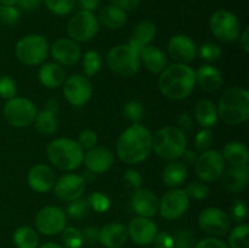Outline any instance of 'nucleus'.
I'll return each instance as SVG.
<instances>
[{"label":"nucleus","mask_w":249,"mask_h":248,"mask_svg":"<svg viewBox=\"0 0 249 248\" xmlns=\"http://www.w3.org/2000/svg\"><path fill=\"white\" fill-rule=\"evenodd\" d=\"M119 159L128 165H136L147 159L152 152V134L140 123H133L119 135L116 143Z\"/></svg>","instance_id":"nucleus-1"},{"label":"nucleus","mask_w":249,"mask_h":248,"mask_svg":"<svg viewBox=\"0 0 249 248\" xmlns=\"http://www.w3.org/2000/svg\"><path fill=\"white\" fill-rule=\"evenodd\" d=\"M158 78V88L165 97L180 101L191 95L196 87V73L186 63L167 66Z\"/></svg>","instance_id":"nucleus-2"},{"label":"nucleus","mask_w":249,"mask_h":248,"mask_svg":"<svg viewBox=\"0 0 249 248\" xmlns=\"http://www.w3.org/2000/svg\"><path fill=\"white\" fill-rule=\"evenodd\" d=\"M218 117L230 125L246 123L249 118V92L240 87L229 88L219 99Z\"/></svg>","instance_id":"nucleus-3"},{"label":"nucleus","mask_w":249,"mask_h":248,"mask_svg":"<svg viewBox=\"0 0 249 248\" xmlns=\"http://www.w3.org/2000/svg\"><path fill=\"white\" fill-rule=\"evenodd\" d=\"M46 156L55 168L63 172H72L83 164L84 150L73 139L57 138L49 142Z\"/></svg>","instance_id":"nucleus-4"},{"label":"nucleus","mask_w":249,"mask_h":248,"mask_svg":"<svg viewBox=\"0 0 249 248\" xmlns=\"http://www.w3.org/2000/svg\"><path fill=\"white\" fill-rule=\"evenodd\" d=\"M140 46L131 40L121 44L108 51L106 63L109 70L122 77H133L139 72L141 66Z\"/></svg>","instance_id":"nucleus-5"},{"label":"nucleus","mask_w":249,"mask_h":248,"mask_svg":"<svg viewBox=\"0 0 249 248\" xmlns=\"http://www.w3.org/2000/svg\"><path fill=\"white\" fill-rule=\"evenodd\" d=\"M186 145V134L178 126H164L152 136V150L163 159H179Z\"/></svg>","instance_id":"nucleus-6"},{"label":"nucleus","mask_w":249,"mask_h":248,"mask_svg":"<svg viewBox=\"0 0 249 248\" xmlns=\"http://www.w3.org/2000/svg\"><path fill=\"white\" fill-rule=\"evenodd\" d=\"M15 53L26 66L43 65L50 53V44L40 34H29L17 41Z\"/></svg>","instance_id":"nucleus-7"},{"label":"nucleus","mask_w":249,"mask_h":248,"mask_svg":"<svg viewBox=\"0 0 249 248\" xmlns=\"http://www.w3.org/2000/svg\"><path fill=\"white\" fill-rule=\"evenodd\" d=\"M38 109L36 105L26 97H12L7 100L2 114L7 124L14 128H26L34 123Z\"/></svg>","instance_id":"nucleus-8"},{"label":"nucleus","mask_w":249,"mask_h":248,"mask_svg":"<svg viewBox=\"0 0 249 248\" xmlns=\"http://www.w3.org/2000/svg\"><path fill=\"white\" fill-rule=\"evenodd\" d=\"M100 29L99 18L94 12L80 10L67 23V33L74 41H89L96 36Z\"/></svg>","instance_id":"nucleus-9"},{"label":"nucleus","mask_w":249,"mask_h":248,"mask_svg":"<svg viewBox=\"0 0 249 248\" xmlns=\"http://www.w3.org/2000/svg\"><path fill=\"white\" fill-rule=\"evenodd\" d=\"M195 172L203 182H214L219 180L225 172V160L218 150H209L201 152L195 162Z\"/></svg>","instance_id":"nucleus-10"},{"label":"nucleus","mask_w":249,"mask_h":248,"mask_svg":"<svg viewBox=\"0 0 249 248\" xmlns=\"http://www.w3.org/2000/svg\"><path fill=\"white\" fill-rule=\"evenodd\" d=\"M209 28L219 40L230 43L238 39L241 33V23L237 16L229 10H218L209 21Z\"/></svg>","instance_id":"nucleus-11"},{"label":"nucleus","mask_w":249,"mask_h":248,"mask_svg":"<svg viewBox=\"0 0 249 248\" xmlns=\"http://www.w3.org/2000/svg\"><path fill=\"white\" fill-rule=\"evenodd\" d=\"M36 232L45 236L58 235L67 226V215L61 207L46 206L36 215Z\"/></svg>","instance_id":"nucleus-12"},{"label":"nucleus","mask_w":249,"mask_h":248,"mask_svg":"<svg viewBox=\"0 0 249 248\" xmlns=\"http://www.w3.org/2000/svg\"><path fill=\"white\" fill-rule=\"evenodd\" d=\"M198 225L207 235L221 237L231 230V218L223 209L209 207L199 213Z\"/></svg>","instance_id":"nucleus-13"},{"label":"nucleus","mask_w":249,"mask_h":248,"mask_svg":"<svg viewBox=\"0 0 249 248\" xmlns=\"http://www.w3.org/2000/svg\"><path fill=\"white\" fill-rule=\"evenodd\" d=\"M190 204V197L182 189H172L165 192L160 199L158 212L165 220H175L186 213Z\"/></svg>","instance_id":"nucleus-14"},{"label":"nucleus","mask_w":249,"mask_h":248,"mask_svg":"<svg viewBox=\"0 0 249 248\" xmlns=\"http://www.w3.org/2000/svg\"><path fill=\"white\" fill-rule=\"evenodd\" d=\"M65 99L74 107H82L90 101L92 96V84L83 74H73L66 78L63 83Z\"/></svg>","instance_id":"nucleus-15"},{"label":"nucleus","mask_w":249,"mask_h":248,"mask_svg":"<svg viewBox=\"0 0 249 248\" xmlns=\"http://www.w3.org/2000/svg\"><path fill=\"white\" fill-rule=\"evenodd\" d=\"M87 189V180L83 175L66 174L56 180L53 185V194L63 202H71L80 198Z\"/></svg>","instance_id":"nucleus-16"},{"label":"nucleus","mask_w":249,"mask_h":248,"mask_svg":"<svg viewBox=\"0 0 249 248\" xmlns=\"http://www.w3.org/2000/svg\"><path fill=\"white\" fill-rule=\"evenodd\" d=\"M50 55L62 67H71L79 61L82 51L77 41L71 38H60L50 45Z\"/></svg>","instance_id":"nucleus-17"},{"label":"nucleus","mask_w":249,"mask_h":248,"mask_svg":"<svg viewBox=\"0 0 249 248\" xmlns=\"http://www.w3.org/2000/svg\"><path fill=\"white\" fill-rule=\"evenodd\" d=\"M83 163L88 172L92 174H102L113 167L114 153L106 146H95L84 153Z\"/></svg>","instance_id":"nucleus-18"},{"label":"nucleus","mask_w":249,"mask_h":248,"mask_svg":"<svg viewBox=\"0 0 249 248\" xmlns=\"http://www.w3.org/2000/svg\"><path fill=\"white\" fill-rule=\"evenodd\" d=\"M128 237L139 246H148L153 242L157 235V225L150 218L135 216L126 226Z\"/></svg>","instance_id":"nucleus-19"},{"label":"nucleus","mask_w":249,"mask_h":248,"mask_svg":"<svg viewBox=\"0 0 249 248\" xmlns=\"http://www.w3.org/2000/svg\"><path fill=\"white\" fill-rule=\"evenodd\" d=\"M168 53L177 63H189L197 56V45L190 36L177 34L168 41Z\"/></svg>","instance_id":"nucleus-20"},{"label":"nucleus","mask_w":249,"mask_h":248,"mask_svg":"<svg viewBox=\"0 0 249 248\" xmlns=\"http://www.w3.org/2000/svg\"><path fill=\"white\" fill-rule=\"evenodd\" d=\"M29 187L38 194H45L53 189L56 182V174L48 164H36L27 174Z\"/></svg>","instance_id":"nucleus-21"},{"label":"nucleus","mask_w":249,"mask_h":248,"mask_svg":"<svg viewBox=\"0 0 249 248\" xmlns=\"http://www.w3.org/2000/svg\"><path fill=\"white\" fill-rule=\"evenodd\" d=\"M158 204V197L151 190L143 187L135 190L131 197V208L138 216L152 218L157 214Z\"/></svg>","instance_id":"nucleus-22"},{"label":"nucleus","mask_w":249,"mask_h":248,"mask_svg":"<svg viewBox=\"0 0 249 248\" xmlns=\"http://www.w3.org/2000/svg\"><path fill=\"white\" fill-rule=\"evenodd\" d=\"M128 240L126 226L121 223L106 224L99 230V242L106 248H121Z\"/></svg>","instance_id":"nucleus-23"},{"label":"nucleus","mask_w":249,"mask_h":248,"mask_svg":"<svg viewBox=\"0 0 249 248\" xmlns=\"http://www.w3.org/2000/svg\"><path fill=\"white\" fill-rule=\"evenodd\" d=\"M196 84L207 92H215L223 87V74L216 67L211 65H203L195 71Z\"/></svg>","instance_id":"nucleus-24"},{"label":"nucleus","mask_w":249,"mask_h":248,"mask_svg":"<svg viewBox=\"0 0 249 248\" xmlns=\"http://www.w3.org/2000/svg\"><path fill=\"white\" fill-rule=\"evenodd\" d=\"M223 184L226 191L231 194H240L247 187L249 181V167L240 165L231 167L223 173Z\"/></svg>","instance_id":"nucleus-25"},{"label":"nucleus","mask_w":249,"mask_h":248,"mask_svg":"<svg viewBox=\"0 0 249 248\" xmlns=\"http://www.w3.org/2000/svg\"><path fill=\"white\" fill-rule=\"evenodd\" d=\"M141 62L150 72L160 74L167 68L168 58L160 48L153 45H146L140 50Z\"/></svg>","instance_id":"nucleus-26"},{"label":"nucleus","mask_w":249,"mask_h":248,"mask_svg":"<svg viewBox=\"0 0 249 248\" xmlns=\"http://www.w3.org/2000/svg\"><path fill=\"white\" fill-rule=\"evenodd\" d=\"M39 82L49 89H57L66 80V71L56 62L43 63L38 73Z\"/></svg>","instance_id":"nucleus-27"},{"label":"nucleus","mask_w":249,"mask_h":248,"mask_svg":"<svg viewBox=\"0 0 249 248\" xmlns=\"http://www.w3.org/2000/svg\"><path fill=\"white\" fill-rule=\"evenodd\" d=\"M194 116L197 123L204 129H212L219 119L216 105L208 99H201L196 102Z\"/></svg>","instance_id":"nucleus-28"},{"label":"nucleus","mask_w":249,"mask_h":248,"mask_svg":"<svg viewBox=\"0 0 249 248\" xmlns=\"http://www.w3.org/2000/svg\"><path fill=\"white\" fill-rule=\"evenodd\" d=\"M187 175H189L187 165L181 160L174 159L170 160L163 169L162 180L167 187L178 189L186 181Z\"/></svg>","instance_id":"nucleus-29"},{"label":"nucleus","mask_w":249,"mask_h":248,"mask_svg":"<svg viewBox=\"0 0 249 248\" xmlns=\"http://www.w3.org/2000/svg\"><path fill=\"white\" fill-rule=\"evenodd\" d=\"M223 158L225 162L230 163L231 167H240L248 165L249 152L245 143L240 141H231L228 142L223 148Z\"/></svg>","instance_id":"nucleus-30"},{"label":"nucleus","mask_w":249,"mask_h":248,"mask_svg":"<svg viewBox=\"0 0 249 248\" xmlns=\"http://www.w3.org/2000/svg\"><path fill=\"white\" fill-rule=\"evenodd\" d=\"M126 12L114 5L105 6L100 12L99 22H101L106 28L108 29H119L125 26L126 23Z\"/></svg>","instance_id":"nucleus-31"},{"label":"nucleus","mask_w":249,"mask_h":248,"mask_svg":"<svg viewBox=\"0 0 249 248\" xmlns=\"http://www.w3.org/2000/svg\"><path fill=\"white\" fill-rule=\"evenodd\" d=\"M156 34H157V28L155 23L150 21H142L135 26L130 40L140 48H143L146 45H150L155 40Z\"/></svg>","instance_id":"nucleus-32"},{"label":"nucleus","mask_w":249,"mask_h":248,"mask_svg":"<svg viewBox=\"0 0 249 248\" xmlns=\"http://www.w3.org/2000/svg\"><path fill=\"white\" fill-rule=\"evenodd\" d=\"M14 245L16 248H38L39 235L31 226H19L15 230Z\"/></svg>","instance_id":"nucleus-33"},{"label":"nucleus","mask_w":249,"mask_h":248,"mask_svg":"<svg viewBox=\"0 0 249 248\" xmlns=\"http://www.w3.org/2000/svg\"><path fill=\"white\" fill-rule=\"evenodd\" d=\"M33 124L36 125V131L41 135H53L57 129V118H56V114L46 109H41L36 113Z\"/></svg>","instance_id":"nucleus-34"},{"label":"nucleus","mask_w":249,"mask_h":248,"mask_svg":"<svg viewBox=\"0 0 249 248\" xmlns=\"http://www.w3.org/2000/svg\"><path fill=\"white\" fill-rule=\"evenodd\" d=\"M229 232V248H249V226L247 224H238Z\"/></svg>","instance_id":"nucleus-35"},{"label":"nucleus","mask_w":249,"mask_h":248,"mask_svg":"<svg viewBox=\"0 0 249 248\" xmlns=\"http://www.w3.org/2000/svg\"><path fill=\"white\" fill-rule=\"evenodd\" d=\"M83 71H84L85 77L90 78L96 75L100 72L102 66V58L101 55L97 53L96 50H89L85 53L83 56Z\"/></svg>","instance_id":"nucleus-36"},{"label":"nucleus","mask_w":249,"mask_h":248,"mask_svg":"<svg viewBox=\"0 0 249 248\" xmlns=\"http://www.w3.org/2000/svg\"><path fill=\"white\" fill-rule=\"evenodd\" d=\"M63 247L65 248H82L84 243V236L82 230L74 226H66L61 232Z\"/></svg>","instance_id":"nucleus-37"},{"label":"nucleus","mask_w":249,"mask_h":248,"mask_svg":"<svg viewBox=\"0 0 249 248\" xmlns=\"http://www.w3.org/2000/svg\"><path fill=\"white\" fill-rule=\"evenodd\" d=\"M89 213V206H88L87 199L77 198L74 201H71L68 203L67 209H66V215L67 218L73 219V220H82Z\"/></svg>","instance_id":"nucleus-38"},{"label":"nucleus","mask_w":249,"mask_h":248,"mask_svg":"<svg viewBox=\"0 0 249 248\" xmlns=\"http://www.w3.org/2000/svg\"><path fill=\"white\" fill-rule=\"evenodd\" d=\"M89 208L94 209L96 213H106L111 208V199L102 192H92L87 199Z\"/></svg>","instance_id":"nucleus-39"},{"label":"nucleus","mask_w":249,"mask_h":248,"mask_svg":"<svg viewBox=\"0 0 249 248\" xmlns=\"http://www.w3.org/2000/svg\"><path fill=\"white\" fill-rule=\"evenodd\" d=\"M45 5L50 12L57 16H66L73 11L75 0H45Z\"/></svg>","instance_id":"nucleus-40"},{"label":"nucleus","mask_w":249,"mask_h":248,"mask_svg":"<svg viewBox=\"0 0 249 248\" xmlns=\"http://www.w3.org/2000/svg\"><path fill=\"white\" fill-rule=\"evenodd\" d=\"M187 196L194 199H204L211 194V189L208 185L203 181H191L185 189Z\"/></svg>","instance_id":"nucleus-41"},{"label":"nucleus","mask_w":249,"mask_h":248,"mask_svg":"<svg viewBox=\"0 0 249 248\" xmlns=\"http://www.w3.org/2000/svg\"><path fill=\"white\" fill-rule=\"evenodd\" d=\"M143 106L138 100H130L124 105V114L133 123H140L143 118Z\"/></svg>","instance_id":"nucleus-42"},{"label":"nucleus","mask_w":249,"mask_h":248,"mask_svg":"<svg viewBox=\"0 0 249 248\" xmlns=\"http://www.w3.org/2000/svg\"><path fill=\"white\" fill-rule=\"evenodd\" d=\"M213 133L211 129H202L195 136V147L199 152H204V151L209 150L213 145Z\"/></svg>","instance_id":"nucleus-43"},{"label":"nucleus","mask_w":249,"mask_h":248,"mask_svg":"<svg viewBox=\"0 0 249 248\" xmlns=\"http://www.w3.org/2000/svg\"><path fill=\"white\" fill-rule=\"evenodd\" d=\"M174 248H194L196 238L190 230H179L174 236Z\"/></svg>","instance_id":"nucleus-44"},{"label":"nucleus","mask_w":249,"mask_h":248,"mask_svg":"<svg viewBox=\"0 0 249 248\" xmlns=\"http://www.w3.org/2000/svg\"><path fill=\"white\" fill-rule=\"evenodd\" d=\"M17 87L16 82L9 75L0 77V97L4 100H10L16 96Z\"/></svg>","instance_id":"nucleus-45"},{"label":"nucleus","mask_w":249,"mask_h":248,"mask_svg":"<svg viewBox=\"0 0 249 248\" xmlns=\"http://www.w3.org/2000/svg\"><path fill=\"white\" fill-rule=\"evenodd\" d=\"M221 53L223 51H221L220 46L214 43H204L203 45H201L199 50H197V53H199V56L207 61L218 60L220 58Z\"/></svg>","instance_id":"nucleus-46"},{"label":"nucleus","mask_w":249,"mask_h":248,"mask_svg":"<svg viewBox=\"0 0 249 248\" xmlns=\"http://www.w3.org/2000/svg\"><path fill=\"white\" fill-rule=\"evenodd\" d=\"M19 11L16 6H2L0 7V22L6 26H14L18 22Z\"/></svg>","instance_id":"nucleus-47"},{"label":"nucleus","mask_w":249,"mask_h":248,"mask_svg":"<svg viewBox=\"0 0 249 248\" xmlns=\"http://www.w3.org/2000/svg\"><path fill=\"white\" fill-rule=\"evenodd\" d=\"M97 141H99L97 134L95 133L94 130L87 129V130H83L82 133L79 134L77 142L79 143V146L83 148V150L88 151L90 150V148L95 147V146L97 145Z\"/></svg>","instance_id":"nucleus-48"},{"label":"nucleus","mask_w":249,"mask_h":248,"mask_svg":"<svg viewBox=\"0 0 249 248\" xmlns=\"http://www.w3.org/2000/svg\"><path fill=\"white\" fill-rule=\"evenodd\" d=\"M248 215V207L243 199H237L231 207V218L236 223L242 224L247 219Z\"/></svg>","instance_id":"nucleus-49"},{"label":"nucleus","mask_w":249,"mask_h":248,"mask_svg":"<svg viewBox=\"0 0 249 248\" xmlns=\"http://www.w3.org/2000/svg\"><path fill=\"white\" fill-rule=\"evenodd\" d=\"M194 248H229V246L220 237L209 236V237L202 238L201 241H198Z\"/></svg>","instance_id":"nucleus-50"},{"label":"nucleus","mask_w":249,"mask_h":248,"mask_svg":"<svg viewBox=\"0 0 249 248\" xmlns=\"http://www.w3.org/2000/svg\"><path fill=\"white\" fill-rule=\"evenodd\" d=\"M152 243L155 248H174V237L167 231H162L157 232Z\"/></svg>","instance_id":"nucleus-51"},{"label":"nucleus","mask_w":249,"mask_h":248,"mask_svg":"<svg viewBox=\"0 0 249 248\" xmlns=\"http://www.w3.org/2000/svg\"><path fill=\"white\" fill-rule=\"evenodd\" d=\"M124 181H125V184L129 187H131L134 190H138L142 186V177L135 169L126 170L125 174H124Z\"/></svg>","instance_id":"nucleus-52"},{"label":"nucleus","mask_w":249,"mask_h":248,"mask_svg":"<svg viewBox=\"0 0 249 248\" xmlns=\"http://www.w3.org/2000/svg\"><path fill=\"white\" fill-rule=\"evenodd\" d=\"M112 2V5L119 7L123 11H131V10L136 9L140 2V0H109Z\"/></svg>","instance_id":"nucleus-53"},{"label":"nucleus","mask_w":249,"mask_h":248,"mask_svg":"<svg viewBox=\"0 0 249 248\" xmlns=\"http://www.w3.org/2000/svg\"><path fill=\"white\" fill-rule=\"evenodd\" d=\"M83 236H84V241L88 242H99V229L95 226H88L82 231Z\"/></svg>","instance_id":"nucleus-54"},{"label":"nucleus","mask_w":249,"mask_h":248,"mask_svg":"<svg viewBox=\"0 0 249 248\" xmlns=\"http://www.w3.org/2000/svg\"><path fill=\"white\" fill-rule=\"evenodd\" d=\"M178 124H179L178 128L181 129L184 133L186 130H191V129L194 128V122H192L191 117H190L187 113L181 114V116L179 117V119H178Z\"/></svg>","instance_id":"nucleus-55"},{"label":"nucleus","mask_w":249,"mask_h":248,"mask_svg":"<svg viewBox=\"0 0 249 248\" xmlns=\"http://www.w3.org/2000/svg\"><path fill=\"white\" fill-rule=\"evenodd\" d=\"M77 1L79 4V6L82 7V10L94 12L100 6L101 0H77Z\"/></svg>","instance_id":"nucleus-56"},{"label":"nucleus","mask_w":249,"mask_h":248,"mask_svg":"<svg viewBox=\"0 0 249 248\" xmlns=\"http://www.w3.org/2000/svg\"><path fill=\"white\" fill-rule=\"evenodd\" d=\"M40 1L41 0H18L17 5H18L22 10L32 11V10H36V7H39Z\"/></svg>","instance_id":"nucleus-57"},{"label":"nucleus","mask_w":249,"mask_h":248,"mask_svg":"<svg viewBox=\"0 0 249 248\" xmlns=\"http://www.w3.org/2000/svg\"><path fill=\"white\" fill-rule=\"evenodd\" d=\"M238 39H240L241 48L243 49V51H245L246 53H249V28L248 27H246V28L243 29L242 33H240Z\"/></svg>","instance_id":"nucleus-58"},{"label":"nucleus","mask_w":249,"mask_h":248,"mask_svg":"<svg viewBox=\"0 0 249 248\" xmlns=\"http://www.w3.org/2000/svg\"><path fill=\"white\" fill-rule=\"evenodd\" d=\"M181 162L185 163V164H190V163H195L197 159V155L194 150H189V148H185V151L181 155Z\"/></svg>","instance_id":"nucleus-59"},{"label":"nucleus","mask_w":249,"mask_h":248,"mask_svg":"<svg viewBox=\"0 0 249 248\" xmlns=\"http://www.w3.org/2000/svg\"><path fill=\"white\" fill-rule=\"evenodd\" d=\"M44 109H46V111L51 112V113H53V114H56L58 112V109H60V102H58L56 99L48 100V101H46V104H45V108H44Z\"/></svg>","instance_id":"nucleus-60"},{"label":"nucleus","mask_w":249,"mask_h":248,"mask_svg":"<svg viewBox=\"0 0 249 248\" xmlns=\"http://www.w3.org/2000/svg\"><path fill=\"white\" fill-rule=\"evenodd\" d=\"M38 248H65V247L61 245H58V243H55V242H46V243H44V245L38 246Z\"/></svg>","instance_id":"nucleus-61"},{"label":"nucleus","mask_w":249,"mask_h":248,"mask_svg":"<svg viewBox=\"0 0 249 248\" xmlns=\"http://www.w3.org/2000/svg\"><path fill=\"white\" fill-rule=\"evenodd\" d=\"M2 6H16L18 0H0Z\"/></svg>","instance_id":"nucleus-62"}]
</instances>
